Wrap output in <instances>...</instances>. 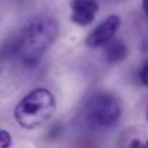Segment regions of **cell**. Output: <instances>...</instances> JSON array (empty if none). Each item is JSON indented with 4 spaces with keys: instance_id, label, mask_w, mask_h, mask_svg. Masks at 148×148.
Segmentation results:
<instances>
[{
    "instance_id": "7a4b0ae2",
    "label": "cell",
    "mask_w": 148,
    "mask_h": 148,
    "mask_svg": "<svg viewBox=\"0 0 148 148\" xmlns=\"http://www.w3.org/2000/svg\"><path fill=\"white\" fill-rule=\"evenodd\" d=\"M56 109V101L49 89L38 88L29 92L14 108V118L25 130H35L46 124Z\"/></svg>"
},
{
    "instance_id": "3957f363",
    "label": "cell",
    "mask_w": 148,
    "mask_h": 148,
    "mask_svg": "<svg viewBox=\"0 0 148 148\" xmlns=\"http://www.w3.org/2000/svg\"><path fill=\"white\" fill-rule=\"evenodd\" d=\"M122 114L119 101L108 92L94 95L86 103V115L89 121L98 127H114Z\"/></svg>"
},
{
    "instance_id": "6da1fadb",
    "label": "cell",
    "mask_w": 148,
    "mask_h": 148,
    "mask_svg": "<svg viewBox=\"0 0 148 148\" xmlns=\"http://www.w3.org/2000/svg\"><path fill=\"white\" fill-rule=\"evenodd\" d=\"M58 33L59 27L55 19L48 16L35 17L0 46V60L17 59L26 66H33L56 40Z\"/></svg>"
},
{
    "instance_id": "5b68a950",
    "label": "cell",
    "mask_w": 148,
    "mask_h": 148,
    "mask_svg": "<svg viewBox=\"0 0 148 148\" xmlns=\"http://www.w3.org/2000/svg\"><path fill=\"white\" fill-rule=\"evenodd\" d=\"M71 19L79 26H88L95 20L98 13V3L95 0H72Z\"/></svg>"
},
{
    "instance_id": "ba28073f",
    "label": "cell",
    "mask_w": 148,
    "mask_h": 148,
    "mask_svg": "<svg viewBox=\"0 0 148 148\" xmlns=\"http://www.w3.org/2000/svg\"><path fill=\"white\" fill-rule=\"evenodd\" d=\"M138 78H140L141 84L148 88V60L141 66V69H140V72H138Z\"/></svg>"
},
{
    "instance_id": "9c48e42d",
    "label": "cell",
    "mask_w": 148,
    "mask_h": 148,
    "mask_svg": "<svg viewBox=\"0 0 148 148\" xmlns=\"http://www.w3.org/2000/svg\"><path fill=\"white\" fill-rule=\"evenodd\" d=\"M143 10H144V13L148 16V0H143Z\"/></svg>"
},
{
    "instance_id": "8fae6325",
    "label": "cell",
    "mask_w": 148,
    "mask_h": 148,
    "mask_svg": "<svg viewBox=\"0 0 148 148\" xmlns=\"http://www.w3.org/2000/svg\"><path fill=\"white\" fill-rule=\"evenodd\" d=\"M147 118H148V111H147Z\"/></svg>"
},
{
    "instance_id": "8992f818",
    "label": "cell",
    "mask_w": 148,
    "mask_h": 148,
    "mask_svg": "<svg viewBox=\"0 0 148 148\" xmlns=\"http://www.w3.org/2000/svg\"><path fill=\"white\" fill-rule=\"evenodd\" d=\"M105 59L108 63H119L128 56V48L124 40L112 39L105 46Z\"/></svg>"
},
{
    "instance_id": "277c9868",
    "label": "cell",
    "mask_w": 148,
    "mask_h": 148,
    "mask_svg": "<svg viewBox=\"0 0 148 148\" xmlns=\"http://www.w3.org/2000/svg\"><path fill=\"white\" fill-rule=\"evenodd\" d=\"M121 27V19L116 14L108 16L103 22H101L98 26L88 35L85 43L89 48H103L106 43H109L114 38L118 29Z\"/></svg>"
},
{
    "instance_id": "30bf717a",
    "label": "cell",
    "mask_w": 148,
    "mask_h": 148,
    "mask_svg": "<svg viewBox=\"0 0 148 148\" xmlns=\"http://www.w3.org/2000/svg\"><path fill=\"white\" fill-rule=\"evenodd\" d=\"M144 50H145V52H148V39L145 40V43H144Z\"/></svg>"
},
{
    "instance_id": "52a82bcc",
    "label": "cell",
    "mask_w": 148,
    "mask_h": 148,
    "mask_svg": "<svg viewBox=\"0 0 148 148\" xmlns=\"http://www.w3.org/2000/svg\"><path fill=\"white\" fill-rule=\"evenodd\" d=\"M12 145V137L10 132L6 130H0V147L7 148Z\"/></svg>"
}]
</instances>
